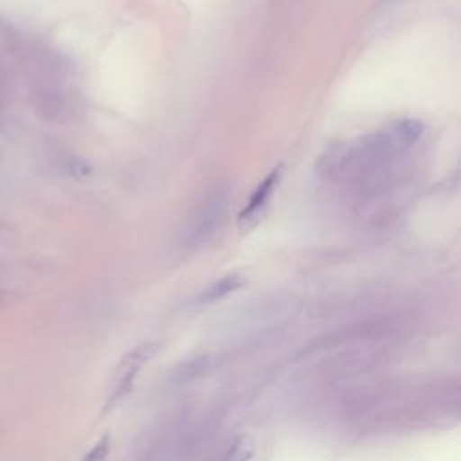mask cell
Here are the masks:
<instances>
[{
    "label": "cell",
    "mask_w": 461,
    "mask_h": 461,
    "mask_svg": "<svg viewBox=\"0 0 461 461\" xmlns=\"http://www.w3.org/2000/svg\"><path fill=\"white\" fill-rule=\"evenodd\" d=\"M252 456V445L247 436H238L229 447L223 461H247Z\"/></svg>",
    "instance_id": "5b68a950"
},
{
    "label": "cell",
    "mask_w": 461,
    "mask_h": 461,
    "mask_svg": "<svg viewBox=\"0 0 461 461\" xmlns=\"http://www.w3.org/2000/svg\"><path fill=\"white\" fill-rule=\"evenodd\" d=\"M11 299H13V295H11V292H7V290H4V288H0V308H4V306H7L9 303H11Z\"/></svg>",
    "instance_id": "52a82bcc"
},
{
    "label": "cell",
    "mask_w": 461,
    "mask_h": 461,
    "mask_svg": "<svg viewBox=\"0 0 461 461\" xmlns=\"http://www.w3.org/2000/svg\"><path fill=\"white\" fill-rule=\"evenodd\" d=\"M245 283V279L240 276V274H229V276H223L220 277L218 281H214L212 285H209L198 297L200 303L207 304V303H214V301H220L223 299L225 295L236 292L238 288H241Z\"/></svg>",
    "instance_id": "277c9868"
},
{
    "label": "cell",
    "mask_w": 461,
    "mask_h": 461,
    "mask_svg": "<svg viewBox=\"0 0 461 461\" xmlns=\"http://www.w3.org/2000/svg\"><path fill=\"white\" fill-rule=\"evenodd\" d=\"M281 175H283V166L279 164L252 191L247 205L238 214V225L241 230H250L259 221V218L263 216V212L270 203L272 194L276 193V187L279 185Z\"/></svg>",
    "instance_id": "6da1fadb"
},
{
    "label": "cell",
    "mask_w": 461,
    "mask_h": 461,
    "mask_svg": "<svg viewBox=\"0 0 461 461\" xmlns=\"http://www.w3.org/2000/svg\"><path fill=\"white\" fill-rule=\"evenodd\" d=\"M110 452V436L104 434L97 439V443L83 456V461H104Z\"/></svg>",
    "instance_id": "8992f818"
},
{
    "label": "cell",
    "mask_w": 461,
    "mask_h": 461,
    "mask_svg": "<svg viewBox=\"0 0 461 461\" xmlns=\"http://www.w3.org/2000/svg\"><path fill=\"white\" fill-rule=\"evenodd\" d=\"M155 344L153 342H146V344H140L137 346L121 364V371L122 375H119L117 378V384H115V389L108 400V407L115 405L117 402H121L130 391H131V385H133V380L139 373V369L146 364V360L155 353Z\"/></svg>",
    "instance_id": "3957f363"
},
{
    "label": "cell",
    "mask_w": 461,
    "mask_h": 461,
    "mask_svg": "<svg viewBox=\"0 0 461 461\" xmlns=\"http://www.w3.org/2000/svg\"><path fill=\"white\" fill-rule=\"evenodd\" d=\"M229 203V193L227 191H216L198 211L196 218L193 220V225L187 232V243L200 245L203 240H207L212 230L218 227L220 220L223 218V212Z\"/></svg>",
    "instance_id": "7a4b0ae2"
}]
</instances>
